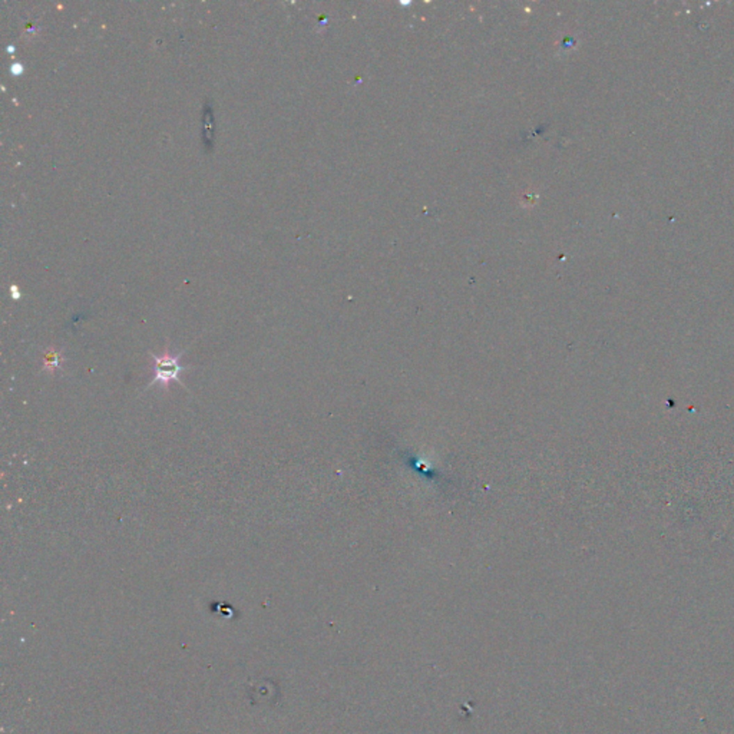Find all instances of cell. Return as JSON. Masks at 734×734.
Instances as JSON below:
<instances>
[{"instance_id":"cell-1","label":"cell","mask_w":734,"mask_h":734,"mask_svg":"<svg viewBox=\"0 0 734 734\" xmlns=\"http://www.w3.org/2000/svg\"><path fill=\"white\" fill-rule=\"evenodd\" d=\"M182 356H184V351L178 354H173L170 350H165L161 356L151 354V358L154 359V378L147 386V389H151L158 385L163 390H168L173 382H177L179 386L185 388L184 382L181 381V374L182 372L189 369V366L181 365Z\"/></svg>"},{"instance_id":"cell-2","label":"cell","mask_w":734,"mask_h":734,"mask_svg":"<svg viewBox=\"0 0 734 734\" xmlns=\"http://www.w3.org/2000/svg\"><path fill=\"white\" fill-rule=\"evenodd\" d=\"M63 363H65L63 353L61 350H56V349H49L45 353L42 372H47L49 374H55V372L62 370Z\"/></svg>"}]
</instances>
